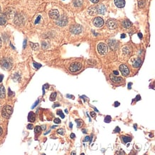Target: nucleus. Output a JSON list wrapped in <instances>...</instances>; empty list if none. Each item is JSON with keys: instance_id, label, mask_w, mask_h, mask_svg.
<instances>
[{"instance_id": "55", "label": "nucleus", "mask_w": 155, "mask_h": 155, "mask_svg": "<svg viewBox=\"0 0 155 155\" xmlns=\"http://www.w3.org/2000/svg\"><path fill=\"white\" fill-rule=\"evenodd\" d=\"M1 44H2V43H1V38H0V48L1 47Z\"/></svg>"}, {"instance_id": "53", "label": "nucleus", "mask_w": 155, "mask_h": 155, "mask_svg": "<svg viewBox=\"0 0 155 155\" xmlns=\"http://www.w3.org/2000/svg\"><path fill=\"white\" fill-rule=\"evenodd\" d=\"M9 96H11V95H12V92H11L10 89H9Z\"/></svg>"}, {"instance_id": "42", "label": "nucleus", "mask_w": 155, "mask_h": 155, "mask_svg": "<svg viewBox=\"0 0 155 155\" xmlns=\"http://www.w3.org/2000/svg\"><path fill=\"white\" fill-rule=\"evenodd\" d=\"M26 44H27V40L25 39V40L24 41V44H23V48L24 49L25 47H26Z\"/></svg>"}, {"instance_id": "48", "label": "nucleus", "mask_w": 155, "mask_h": 155, "mask_svg": "<svg viewBox=\"0 0 155 155\" xmlns=\"http://www.w3.org/2000/svg\"><path fill=\"white\" fill-rule=\"evenodd\" d=\"M60 106V104L59 103H56V104H54V106H53V107H59Z\"/></svg>"}, {"instance_id": "57", "label": "nucleus", "mask_w": 155, "mask_h": 155, "mask_svg": "<svg viewBox=\"0 0 155 155\" xmlns=\"http://www.w3.org/2000/svg\"><path fill=\"white\" fill-rule=\"evenodd\" d=\"M65 112H66V113H68V111H67V109H65Z\"/></svg>"}, {"instance_id": "29", "label": "nucleus", "mask_w": 155, "mask_h": 155, "mask_svg": "<svg viewBox=\"0 0 155 155\" xmlns=\"http://www.w3.org/2000/svg\"><path fill=\"white\" fill-rule=\"evenodd\" d=\"M112 120V118H111V116L108 115V116H107L106 117H105V119H104V121L105 122H107V123H109L110 122V121Z\"/></svg>"}, {"instance_id": "26", "label": "nucleus", "mask_w": 155, "mask_h": 155, "mask_svg": "<svg viewBox=\"0 0 155 155\" xmlns=\"http://www.w3.org/2000/svg\"><path fill=\"white\" fill-rule=\"evenodd\" d=\"M41 131V126H37L36 127H35V134H39V133H40Z\"/></svg>"}, {"instance_id": "46", "label": "nucleus", "mask_w": 155, "mask_h": 155, "mask_svg": "<svg viewBox=\"0 0 155 155\" xmlns=\"http://www.w3.org/2000/svg\"><path fill=\"white\" fill-rule=\"evenodd\" d=\"M113 73H114V75H119V72H118V71H114V72H113Z\"/></svg>"}, {"instance_id": "27", "label": "nucleus", "mask_w": 155, "mask_h": 155, "mask_svg": "<svg viewBox=\"0 0 155 155\" xmlns=\"http://www.w3.org/2000/svg\"><path fill=\"white\" fill-rule=\"evenodd\" d=\"M76 122H77V127H78V128L81 127V125L83 124V122H82V121L81 120V119H77V120H76Z\"/></svg>"}, {"instance_id": "38", "label": "nucleus", "mask_w": 155, "mask_h": 155, "mask_svg": "<svg viewBox=\"0 0 155 155\" xmlns=\"http://www.w3.org/2000/svg\"><path fill=\"white\" fill-rule=\"evenodd\" d=\"M90 115L92 116V117H95L96 116V114L94 112H90Z\"/></svg>"}, {"instance_id": "32", "label": "nucleus", "mask_w": 155, "mask_h": 155, "mask_svg": "<svg viewBox=\"0 0 155 155\" xmlns=\"http://www.w3.org/2000/svg\"><path fill=\"white\" fill-rule=\"evenodd\" d=\"M54 123H56V124H60V123H61V120H60V119L56 118V119H54Z\"/></svg>"}, {"instance_id": "1", "label": "nucleus", "mask_w": 155, "mask_h": 155, "mask_svg": "<svg viewBox=\"0 0 155 155\" xmlns=\"http://www.w3.org/2000/svg\"><path fill=\"white\" fill-rule=\"evenodd\" d=\"M12 112H13V108H12L11 106L6 105L5 107H4V108L2 109L1 115L5 119H9L11 116Z\"/></svg>"}, {"instance_id": "41", "label": "nucleus", "mask_w": 155, "mask_h": 155, "mask_svg": "<svg viewBox=\"0 0 155 155\" xmlns=\"http://www.w3.org/2000/svg\"><path fill=\"white\" fill-rule=\"evenodd\" d=\"M70 137H71V138H72V139H75V138L76 137V136H75V134H73V133H72V134H71V135H70Z\"/></svg>"}, {"instance_id": "7", "label": "nucleus", "mask_w": 155, "mask_h": 155, "mask_svg": "<svg viewBox=\"0 0 155 155\" xmlns=\"http://www.w3.org/2000/svg\"><path fill=\"white\" fill-rule=\"evenodd\" d=\"M104 24V20L101 17H96L94 20V25L97 27H102Z\"/></svg>"}, {"instance_id": "2", "label": "nucleus", "mask_w": 155, "mask_h": 155, "mask_svg": "<svg viewBox=\"0 0 155 155\" xmlns=\"http://www.w3.org/2000/svg\"><path fill=\"white\" fill-rule=\"evenodd\" d=\"M1 65L3 68L5 69H10L12 67V61L9 59H3L1 61Z\"/></svg>"}, {"instance_id": "37", "label": "nucleus", "mask_w": 155, "mask_h": 155, "mask_svg": "<svg viewBox=\"0 0 155 155\" xmlns=\"http://www.w3.org/2000/svg\"><path fill=\"white\" fill-rule=\"evenodd\" d=\"M42 47H43L44 49H45L46 47H47V44H46L45 42H43V43H42Z\"/></svg>"}, {"instance_id": "43", "label": "nucleus", "mask_w": 155, "mask_h": 155, "mask_svg": "<svg viewBox=\"0 0 155 155\" xmlns=\"http://www.w3.org/2000/svg\"><path fill=\"white\" fill-rule=\"evenodd\" d=\"M86 139H84V142H87V141H89V137H88V136H87V137H86Z\"/></svg>"}, {"instance_id": "56", "label": "nucleus", "mask_w": 155, "mask_h": 155, "mask_svg": "<svg viewBox=\"0 0 155 155\" xmlns=\"http://www.w3.org/2000/svg\"><path fill=\"white\" fill-rule=\"evenodd\" d=\"M82 132H84V133H86V129H82Z\"/></svg>"}, {"instance_id": "54", "label": "nucleus", "mask_w": 155, "mask_h": 155, "mask_svg": "<svg viewBox=\"0 0 155 155\" xmlns=\"http://www.w3.org/2000/svg\"><path fill=\"white\" fill-rule=\"evenodd\" d=\"M72 126H73L72 124V123H69V127H70V128H72Z\"/></svg>"}, {"instance_id": "10", "label": "nucleus", "mask_w": 155, "mask_h": 155, "mask_svg": "<svg viewBox=\"0 0 155 155\" xmlns=\"http://www.w3.org/2000/svg\"><path fill=\"white\" fill-rule=\"evenodd\" d=\"M97 8V14H104L105 12L107 11V9L106 7L104 6L103 4H100V5H98L96 6Z\"/></svg>"}, {"instance_id": "21", "label": "nucleus", "mask_w": 155, "mask_h": 155, "mask_svg": "<svg viewBox=\"0 0 155 155\" xmlns=\"http://www.w3.org/2000/svg\"><path fill=\"white\" fill-rule=\"evenodd\" d=\"M131 48L130 47H129V46H125L123 49H122V52L124 54H126V55H129L130 54H131Z\"/></svg>"}, {"instance_id": "30", "label": "nucleus", "mask_w": 155, "mask_h": 155, "mask_svg": "<svg viewBox=\"0 0 155 155\" xmlns=\"http://www.w3.org/2000/svg\"><path fill=\"white\" fill-rule=\"evenodd\" d=\"M57 114L59 116H61L62 119H64V114L62 113V112L61 110H59V111H57Z\"/></svg>"}, {"instance_id": "19", "label": "nucleus", "mask_w": 155, "mask_h": 155, "mask_svg": "<svg viewBox=\"0 0 155 155\" xmlns=\"http://www.w3.org/2000/svg\"><path fill=\"white\" fill-rule=\"evenodd\" d=\"M6 23V17L4 14L0 15V25H4Z\"/></svg>"}, {"instance_id": "47", "label": "nucleus", "mask_w": 155, "mask_h": 155, "mask_svg": "<svg viewBox=\"0 0 155 155\" xmlns=\"http://www.w3.org/2000/svg\"><path fill=\"white\" fill-rule=\"evenodd\" d=\"M139 99H141V97H140L139 95H137V99H136V100H137V101H139Z\"/></svg>"}, {"instance_id": "33", "label": "nucleus", "mask_w": 155, "mask_h": 155, "mask_svg": "<svg viewBox=\"0 0 155 155\" xmlns=\"http://www.w3.org/2000/svg\"><path fill=\"white\" fill-rule=\"evenodd\" d=\"M34 66H35L37 69H39V68H40L41 67V64H38L35 63V62H34Z\"/></svg>"}, {"instance_id": "40", "label": "nucleus", "mask_w": 155, "mask_h": 155, "mask_svg": "<svg viewBox=\"0 0 155 155\" xmlns=\"http://www.w3.org/2000/svg\"><path fill=\"white\" fill-rule=\"evenodd\" d=\"M119 104H119V102H116L115 103V107H119Z\"/></svg>"}, {"instance_id": "44", "label": "nucleus", "mask_w": 155, "mask_h": 155, "mask_svg": "<svg viewBox=\"0 0 155 155\" xmlns=\"http://www.w3.org/2000/svg\"><path fill=\"white\" fill-rule=\"evenodd\" d=\"M39 103V100H38V101H37V102H36V103L35 104H34V105H33V107H32V108H35V107H36V106H37V104Z\"/></svg>"}, {"instance_id": "14", "label": "nucleus", "mask_w": 155, "mask_h": 155, "mask_svg": "<svg viewBox=\"0 0 155 155\" xmlns=\"http://www.w3.org/2000/svg\"><path fill=\"white\" fill-rule=\"evenodd\" d=\"M88 12H89V14H91V15H95L96 14H97L96 6H91V7L88 9Z\"/></svg>"}, {"instance_id": "13", "label": "nucleus", "mask_w": 155, "mask_h": 155, "mask_svg": "<svg viewBox=\"0 0 155 155\" xmlns=\"http://www.w3.org/2000/svg\"><path fill=\"white\" fill-rule=\"evenodd\" d=\"M109 46L112 49H116L118 47V43L116 40H110L109 42Z\"/></svg>"}, {"instance_id": "35", "label": "nucleus", "mask_w": 155, "mask_h": 155, "mask_svg": "<svg viewBox=\"0 0 155 155\" xmlns=\"http://www.w3.org/2000/svg\"><path fill=\"white\" fill-rule=\"evenodd\" d=\"M40 19H41V16H39L38 17H37V19H36V21H35V24H37L39 22V20H40Z\"/></svg>"}, {"instance_id": "34", "label": "nucleus", "mask_w": 155, "mask_h": 155, "mask_svg": "<svg viewBox=\"0 0 155 155\" xmlns=\"http://www.w3.org/2000/svg\"><path fill=\"white\" fill-rule=\"evenodd\" d=\"M120 132V129H119V127H116L115 128V129L114 130V132Z\"/></svg>"}, {"instance_id": "24", "label": "nucleus", "mask_w": 155, "mask_h": 155, "mask_svg": "<svg viewBox=\"0 0 155 155\" xmlns=\"http://www.w3.org/2000/svg\"><path fill=\"white\" fill-rule=\"evenodd\" d=\"M30 44H31V46H32V48L34 49V50H37V49H38V48H39V44H35V43H32V42H30Z\"/></svg>"}, {"instance_id": "16", "label": "nucleus", "mask_w": 155, "mask_h": 155, "mask_svg": "<svg viewBox=\"0 0 155 155\" xmlns=\"http://www.w3.org/2000/svg\"><path fill=\"white\" fill-rule=\"evenodd\" d=\"M110 78H111V79L112 81H113V82H115V83H119V82H121V81H123L122 79V78L121 77H115V76H110Z\"/></svg>"}, {"instance_id": "49", "label": "nucleus", "mask_w": 155, "mask_h": 155, "mask_svg": "<svg viewBox=\"0 0 155 155\" xmlns=\"http://www.w3.org/2000/svg\"><path fill=\"white\" fill-rule=\"evenodd\" d=\"M2 132H3V129H2V128H1V127L0 126V136L1 135Z\"/></svg>"}, {"instance_id": "31", "label": "nucleus", "mask_w": 155, "mask_h": 155, "mask_svg": "<svg viewBox=\"0 0 155 155\" xmlns=\"http://www.w3.org/2000/svg\"><path fill=\"white\" fill-rule=\"evenodd\" d=\"M57 132L59 134H61V135H64V129H58Z\"/></svg>"}, {"instance_id": "9", "label": "nucleus", "mask_w": 155, "mask_h": 155, "mask_svg": "<svg viewBox=\"0 0 155 155\" xmlns=\"http://www.w3.org/2000/svg\"><path fill=\"white\" fill-rule=\"evenodd\" d=\"M119 70H120V72H121L122 75H124V76H127V75H129V69L124 64L120 65Z\"/></svg>"}, {"instance_id": "6", "label": "nucleus", "mask_w": 155, "mask_h": 155, "mask_svg": "<svg viewBox=\"0 0 155 155\" xmlns=\"http://www.w3.org/2000/svg\"><path fill=\"white\" fill-rule=\"evenodd\" d=\"M57 24L59 26L63 27L67 24V18L65 16H62L60 18H58L57 20Z\"/></svg>"}, {"instance_id": "45", "label": "nucleus", "mask_w": 155, "mask_h": 155, "mask_svg": "<svg viewBox=\"0 0 155 155\" xmlns=\"http://www.w3.org/2000/svg\"><path fill=\"white\" fill-rule=\"evenodd\" d=\"M3 78H4V76H3V75H0V82L3 80Z\"/></svg>"}, {"instance_id": "50", "label": "nucleus", "mask_w": 155, "mask_h": 155, "mask_svg": "<svg viewBox=\"0 0 155 155\" xmlns=\"http://www.w3.org/2000/svg\"><path fill=\"white\" fill-rule=\"evenodd\" d=\"M139 38H141V39H142V34H141V33H139Z\"/></svg>"}, {"instance_id": "12", "label": "nucleus", "mask_w": 155, "mask_h": 155, "mask_svg": "<svg viewBox=\"0 0 155 155\" xmlns=\"http://www.w3.org/2000/svg\"><path fill=\"white\" fill-rule=\"evenodd\" d=\"M115 4L117 7L123 8L125 6V1L124 0H115Z\"/></svg>"}, {"instance_id": "25", "label": "nucleus", "mask_w": 155, "mask_h": 155, "mask_svg": "<svg viewBox=\"0 0 155 155\" xmlns=\"http://www.w3.org/2000/svg\"><path fill=\"white\" fill-rule=\"evenodd\" d=\"M56 97H57V93L56 92H53L51 96H50V100L51 101H54L55 99H56Z\"/></svg>"}, {"instance_id": "20", "label": "nucleus", "mask_w": 155, "mask_h": 155, "mask_svg": "<svg viewBox=\"0 0 155 155\" xmlns=\"http://www.w3.org/2000/svg\"><path fill=\"white\" fill-rule=\"evenodd\" d=\"M5 89L4 86H0V99H2V98L5 97Z\"/></svg>"}, {"instance_id": "5", "label": "nucleus", "mask_w": 155, "mask_h": 155, "mask_svg": "<svg viewBox=\"0 0 155 155\" xmlns=\"http://www.w3.org/2000/svg\"><path fill=\"white\" fill-rule=\"evenodd\" d=\"M70 31L72 33L75 34V35H78L82 31V27L79 25V24H76V25H74L71 27L70 29Z\"/></svg>"}, {"instance_id": "23", "label": "nucleus", "mask_w": 155, "mask_h": 155, "mask_svg": "<svg viewBox=\"0 0 155 155\" xmlns=\"http://www.w3.org/2000/svg\"><path fill=\"white\" fill-rule=\"evenodd\" d=\"M82 3H83V0H75L74 2L75 6H81L82 5Z\"/></svg>"}, {"instance_id": "18", "label": "nucleus", "mask_w": 155, "mask_h": 155, "mask_svg": "<svg viewBox=\"0 0 155 155\" xmlns=\"http://www.w3.org/2000/svg\"><path fill=\"white\" fill-rule=\"evenodd\" d=\"M141 64H142V60H141L139 58H138V59H137L134 61V62L133 64H132V66H133L134 67H135V68H138V67H140Z\"/></svg>"}, {"instance_id": "22", "label": "nucleus", "mask_w": 155, "mask_h": 155, "mask_svg": "<svg viewBox=\"0 0 155 155\" xmlns=\"http://www.w3.org/2000/svg\"><path fill=\"white\" fill-rule=\"evenodd\" d=\"M122 138V140L124 141V143H127V142H131V140H132V138L129 137H126V136H122L121 137Z\"/></svg>"}, {"instance_id": "3", "label": "nucleus", "mask_w": 155, "mask_h": 155, "mask_svg": "<svg viewBox=\"0 0 155 155\" xmlns=\"http://www.w3.org/2000/svg\"><path fill=\"white\" fill-rule=\"evenodd\" d=\"M81 64L79 63V62H75V63H72L70 67H69V70L70 72H76L79 70H80L81 68Z\"/></svg>"}, {"instance_id": "28", "label": "nucleus", "mask_w": 155, "mask_h": 155, "mask_svg": "<svg viewBox=\"0 0 155 155\" xmlns=\"http://www.w3.org/2000/svg\"><path fill=\"white\" fill-rule=\"evenodd\" d=\"M87 63L89 64L95 65V64H97V62H96L95 60H94V59H89V60H88V61H87Z\"/></svg>"}, {"instance_id": "8", "label": "nucleus", "mask_w": 155, "mask_h": 155, "mask_svg": "<svg viewBox=\"0 0 155 155\" xmlns=\"http://www.w3.org/2000/svg\"><path fill=\"white\" fill-rule=\"evenodd\" d=\"M107 25L110 29H115L117 27V23L115 19H109L107 22Z\"/></svg>"}, {"instance_id": "52", "label": "nucleus", "mask_w": 155, "mask_h": 155, "mask_svg": "<svg viewBox=\"0 0 155 155\" xmlns=\"http://www.w3.org/2000/svg\"><path fill=\"white\" fill-rule=\"evenodd\" d=\"M131 85H132V83H129V84H128V88H129V89H130V88H131Z\"/></svg>"}, {"instance_id": "51", "label": "nucleus", "mask_w": 155, "mask_h": 155, "mask_svg": "<svg viewBox=\"0 0 155 155\" xmlns=\"http://www.w3.org/2000/svg\"><path fill=\"white\" fill-rule=\"evenodd\" d=\"M126 37V36H125V35L124 34V35H121V38H125Z\"/></svg>"}, {"instance_id": "4", "label": "nucleus", "mask_w": 155, "mask_h": 155, "mask_svg": "<svg viewBox=\"0 0 155 155\" xmlns=\"http://www.w3.org/2000/svg\"><path fill=\"white\" fill-rule=\"evenodd\" d=\"M97 49L100 54H105L107 52V46L104 43H99L98 44Z\"/></svg>"}, {"instance_id": "58", "label": "nucleus", "mask_w": 155, "mask_h": 155, "mask_svg": "<svg viewBox=\"0 0 155 155\" xmlns=\"http://www.w3.org/2000/svg\"><path fill=\"white\" fill-rule=\"evenodd\" d=\"M0 12H1V7H0Z\"/></svg>"}, {"instance_id": "39", "label": "nucleus", "mask_w": 155, "mask_h": 155, "mask_svg": "<svg viewBox=\"0 0 155 155\" xmlns=\"http://www.w3.org/2000/svg\"><path fill=\"white\" fill-rule=\"evenodd\" d=\"M90 1H92V3L97 4V3H98V2H99V0H90Z\"/></svg>"}, {"instance_id": "36", "label": "nucleus", "mask_w": 155, "mask_h": 155, "mask_svg": "<svg viewBox=\"0 0 155 155\" xmlns=\"http://www.w3.org/2000/svg\"><path fill=\"white\" fill-rule=\"evenodd\" d=\"M33 125L32 124H28V126H27V128L29 129H33Z\"/></svg>"}, {"instance_id": "11", "label": "nucleus", "mask_w": 155, "mask_h": 155, "mask_svg": "<svg viewBox=\"0 0 155 155\" xmlns=\"http://www.w3.org/2000/svg\"><path fill=\"white\" fill-rule=\"evenodd\" d=\"M49 17L52 19H57L59 17V12L56 9H54V10H51L49 13Z\"/></svg>"}, {"instance_id": "15", "label": "nucleus", "mask_w": 155, "mask_h": 155, "mask_svg": "<svg viewBox=\"0 0 155 155\" xmlns=\"http://www.w3.org/2000/svg\"><path fill=\"white\" fill-rule=\"evenodd\" d=\"M132 22H131L129 20H128V19L124 20V21L122 22V26H123L124 27L126 28V29H128V28L131 27V26H132Z\"/></svg>"}, {"instance_id": "17", "label": "nucleus", "mask_w": 155, "mask_h": 155, "mask_svg": "<svg viewBox=\"0 0 155 155\" xmlns=\"http://www.w3.org/2000/svg\"><path fill=\"white\" fill-rule=\"evenodd\" d=\"M35 119H36V116H35V113L32 112H29V115H28V120H29V121L34 122L35 121Z\"/></svg>"}]
</instances>
